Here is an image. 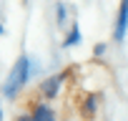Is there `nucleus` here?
I'll return each mask as SVG.
<instances>
[{"label": "nucleus", "instance_id": "f257e3e1", "mask_svg": "<svg viewBox=\"0 0 128 121\" xmlns=\"http://www.w3.org/2000/svg\"><path fill=\"white\" fill-rule=\"evenodd\" d=\"M28 76H30V58H28V55H20V58L15 60V66H13L10 76H8L5 96H8V98H13V96L20 91V86L28 81Z\"/></svg>", "mask_w": 128, "mask_h": 121}, {"label": "nucleus", "instance_id": "f03ea898", "mask_svg": "<svg viewBox=\"0 0 128 121\" xmlns=\"http://www.w3.org/2000/svg\"><path fill=\"white\" fill-rule=\"evenodd\" d=\"M126 28H128V0H120L118 18H116V40L126 38Z\"/></svg>", "mask_w": 128, "mask_h": 121}, {"label": "nucleus", "instance_id": "7ed1b4c3", "mask_svg": "<svg viewBox=\"0 0 128 121\" xmlns=\"http://www.w3.org/2000/svg\"><path fill=\"white\" fill-rule=\"evenodd\" d=\"M68 73H58V76H50L43 86H40V93L45 96V98H55V93L60 91V83H63V78H66Z\"/></svg>", "mask_w": 128, "mask_h": 121}, {"label": "nucleus", "instance_id": "20e7f679", "mask_svg": "<svg viewBox=\"0 0 128 121\" xmlns=\"http://www.w3.org/2000/svg\"><path fill=\"white\" fill-rule=\"evenodd\" d=\"M30 116H33V121H55V113L48 103H35Z\"/></svg>", "mask_w": 128, "mask_h": 121}, {"label": "nucleus", "instance_id": "39448f33", "mask_svg": "<svg viewBox=\"0 0 128 121\" xmlns=\"http://www.w3.org/2000/svg\"><path fill=\"white\" fill-rule=\"evenodd\" d=\"M96 108H98V98H96V96H88L86 103H83V113H86V116H93Z\"/></svg>", "mask_w": 128, "mask_h": 121}, {"label": "nucleus", "instance_id": "423d86ee", "mask_svg": "<svg viewBox=\"0 0 128 121\" xmlns=\"http://www.w3.org/2000/svg\"><path fill=\"white\" fill-rule=\"evenodd\" d=\"M76 43H80V30H78V28H73V30H70V35H68L66 45H76Z\"/></svg>", "mask_w": 128, "mask_h": 121}, {"label": "nucleus", "instance_id": "0eeeda50", "mask_svg": "<svg viewBox=\"0 0 128 121\" xmlns=\"http://www.w3.org/2000/svg\"><path fill=\"white\" fill-rule=\"evenodd\" d=\"M103 50H106V45H96V48H93V53H96V55H103Z\"/></svg>", "mask_w": 128, "mask_h": 121}, {"label": "nucleus", "instance_id": "6e6552de", "mask_svg": "<svg viewBox=\"0 0 128 121\" xmlns=\"http://www.w3.org/2000/svg\"><path fill=\"white\" fill-rule=\"evenodd\" d=\"M18 121H33V116H20Z\"/></svg>", "mask_w": 128, "mask_h": 121}, {"label": "nucleus", "instance_id": "1a4fd4ad", "mask_svg": "<svg viewBox=\"0 0 128 121\" xmlns=\"http://www.w3.org/2000/svg\"><path fill=\"white\" fill-rule=\"evenodd\" d=\"M0 33H3V25H0Z\"/></svg>", "mask_w": 128, "mask_h": 121}, {"label": "nucleus", "instance_id": "9d476101", "mask_svg": "<svg viewBox=\"0 0 128 121\" xmlns=\"http://www.w3.org/2000/svg\"><path fill=\"white\" fill-rule=\"evenodd\" d=\"M0 118H3V111H0Z\"/></svg>", "mask_w": 128, "mask_h": 121}]
</instances>
